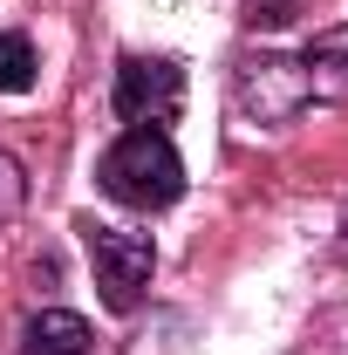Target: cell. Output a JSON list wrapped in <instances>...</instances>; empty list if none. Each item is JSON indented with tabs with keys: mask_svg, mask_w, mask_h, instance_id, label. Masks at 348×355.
Wrapping results in <instances>:
<instances>
[{
	"mask_svg": "<svg viewBox=\"0 0 348 355\" xmlns=\"http://www.w3.org/2000/svg\"><path fill=\"white\" fill-rule=\"evenodd\" d=\"M35 89V42L28 35H0V96Z\"/></svg>",
	"mask_w": 348,
	"mask_h": 355,
	"instance_id": "cell-7",
	"label": "cell"
},
{
	"mask_svg": "<svg viewBox=\"0 0 348 355\" xmlns=\"http://www.w3.org/2000/svg\"><path fill=\"white\" fill-rule=\"evenodd\" d=\"M76 232H82V246H89L96 287H103V308H110V314H137L150 273H157V246H150V232H123V225H96V219H82Z\"/></svg>",
	"mask_w": 348,
	"mask_h": 355,
	"instance_id": "cell-2",
	"label": "cell"
},
{
	"mask_svg": "<svg viewBox=\"0 0 348 355\" xmlns=\"http://www.w3.org/2000/svg\"><path fill=\"white\" fill-rule=\"evenodd\" d=\"M342 232H348V225H342ZM342 260H348V239H342Z\"/></svg>",
	"mask_w": 348,
	"mask_h": 355,
	"instance_id": "cell-8",
	"label": "cell"
},
{
	"mask_svg": "<svg viewBox=\"0 0 348 355\" xmlns=\"http://www.w3.org/2000/svg\"><path fill=\"white\" fill-rule=\"evenodd\" d=\"M301 69H307V89L321 103H348V28H321L307 42Z\"/></svg>",
	"mask_w": 348,
	"mask_h": 355,
	"instance_id": "cell-5",
	"label": "cell"
},
{
	"mask_svg": "<svg viewBox=\"0 0 348 355\" xmlns=\"http://www.w3.org/2000/svg\"><path fill=\"white\" fill-rule=\"evenodd\" d=\"M232 103H239L246 123H287V116H301L314 103V89H307L301 62H287V55H246L239 76H232Z\"/></svg>",
	"mask_w": 348,
	"mask_h": 355,
	"instance_id": "cell-3",
	"label": "cell"
},
{
	"mask_svg": "<svg viewBox=\"0 0 348 355\" xmlns=\"http://www.w3.org/2000/svg\"><path fill=\"white\" fill-rule=\"evenodd\" d=\"M110 103H116V116H123L130 130L137 123L164 130V123L177 116V103H184V69H177L171 55H123Z\"/></svg>",
	"mask_w": 348,
	"mask_h": 355,
	"instance_id": "cell-4",
	"label": "cell"
},
{
	"mask_svg": "<svg viewBox=\"0 0 348 355\" xmlns=\"http://www.w3.org/2000/svg\"><path fill=\"white\" fill-rule=\"evenodd\" d=\"M28 355H89V321L69 308H48L28 321Z\"/></svg>",
	"mask_w": 348,
	"mask_h": 355,
	"instance_id": "cell-6",
	"label": "cell"
},
{
	"mask_svg": "<svg viewBox=\"0 0 348 355\" xmlns=\"http://www.w3.org/2000/svg\"><path fill=\"white\" fill-rule=\"evenodd\" d=\"M96 184L116 205H130V212H164V205H177V191H184V157H177V144L164 130L137 123V130H123L103 150Z\"/></svg>",
	"mask_w": 348,
	"mask_h": 355,
	"instance_id": "cell-1",
	"label": "cell"
}]
</instances>
